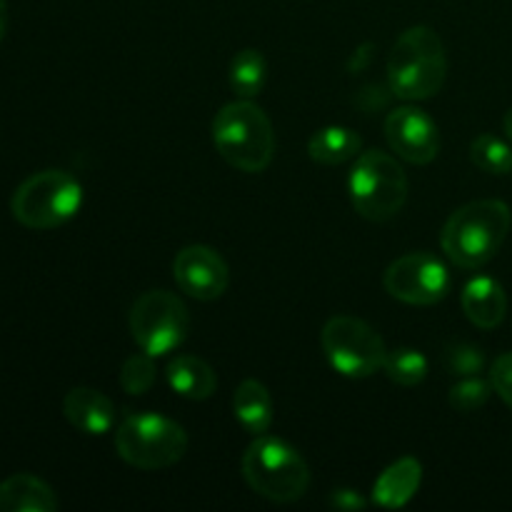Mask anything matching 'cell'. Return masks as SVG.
I'll use <instances>...</instances> for the list:
<instances>
[{
	"mask_svg": "<svg viewBox=\"0 0 512 512\" xmlns=\"http://www.w3.org/2000/svg\"><path fill=\"white\" fill-rule=\"evenodd\" d=\"M130 335L153 358L168 355L185 343L190 315L183 300L170 290H148L130 308Z\"/></svg>",
	"mask_w": 512,
	"mask_h": 512,
	"instance_id": "obj_9",
	"label": "cell"
},
{
	"mask_svg": "<svg viewBox=\"0 0 512 512\" xmlns=\"http://www.w3.org/2000/svg\"><path fill=\"white\" fill-rule=\"evenodd\" d=\"M330 503L340 510H363L365 505H368L363 498H360V493H355V490H335Z\"/></svg>",
	"mask_w": 512,
	"mask_h": 512,
	"instance_id": "obj_27",
	"label": "cell"
},
{
	"mask_svg": "<svg viewBox=\"0 0 512 512\" xmlns=\"http://www.w3.org/2000/svg\"><path fill=\"white\" fill-rule=\"evenodd\" d=\"M383 370L395 385L415 388V385H420L425 378H428L430 365H428V358H425L420 350L395 348V350H388V355H385Z\"/></svg>",
	"mask_w": 512,
	"mask_h": 512,
	"instance_id": "obj_21",
	"label": "cell"
},
{
	"mask_svg": "<svg viewBox=\"0 0 512 512\" xmlns=\"http://www.w3.org/2000/svg\"><path fill=\"white\" fill-rule=\"evenodd\" d=\"M58 495L38 475L18 473L0 483V512H55Z\"/></svg>",
	"mask_w": 512,
	"mask_h": 512,
	"instance_id": "obj_16",
	"label": "cell"
},
{
	"mask_svg": "<svg viewBox=\"0 0 512 512\" xmlns=\"http://www.w3.org/2000/svg\"><path fill=\"white\" fill-rule=\"evenodd\" d=\"M173 278L185 295L195 300H218L230 285L228 263L208 245H188L173 260Z\"/></svg>",
	"mask_w": 512,
	"mask_h": 512,
	"instance_id": "obj_12",
	"label": "cell"
},
{
	"mask_svg": "<svg viewBox=\"0 0 512 512\" xmlns=\"http://www.w3.org/2000/svg\"><path fill=\"white\" fill-rule=\"evenodd\" d=\"M153 355L140 350L133 353L120 368V388L128 395H145L155 385L158 378V370H155Z\"/></svg>",
	"mask_w": 512,
	"mask_h": 512,
	"instance_id": "obj_23",
	"label": "cell"
},
{
	"mask_svg": "<svg viewBox=\"0 0 512 512\" xmlns=\"http://www.w3.org/2000/svg\"><path fill=\"white\" fill-rule=\"evenodd\" d=\"M348 188L360 218L385 223L393 220L408 200V175L398 158L383 150H368L355 158Z\"/></svg>",
	"mask_w": 512,
	"mask_h": 512,
	"instance_id": "obj_6",
	"label": "cell"
},
{
	"mask_svg": "<svg viewBox=\"0 0 512 512\" xmlns=\"http://www.w3.org/2000/svg\"><path fill=\"white\" fill-rule=\"evenodd\" d=\"M240 465L245 483L270 503H295L310 488V468L303 455L273 435H255Z\"/></svg>",
	"mask_w": 512,
	"mask_h": 512,
	"instance_id": "obj_4",
	"label": "cell"
},
{
	"mask_svg": "<svg viewBox=\"0 0 512 512\" xmlns=\"http://www.w3.org/2000/svg\"><path fill=\"white\" fill-rule=\"evenodd\" d=\"M490 395H493V383L483 380L480 375H470V378H463L450 388L448 400L450 408L458 410V413H473L488 403Z\"/></svg>",
	"mask_w": 512,
	"mask_h": 512,
	"instance_id": "obj_24",
	"label": "cell"
},
{
	"mask_svg": "<svg viewBox=\"0 0 512 512\" xmlns=\"http://www.w3.org/2000/svg\"><path fill=\"white\" fill-rule=\"evenodd\" d=\"M213 143L220 158L240 173H263L273 163L275 130L268 113L253 100L223 105L213 120Z\"/></svg>",
	"mask_w": 512,
	"mask_h": 512,
	"instance_id": "obj_3",
	"label": "cell"
},
{
	"mask_svg": "<svg viewBox=\"0 0 512 512\" xmlns=\"http://www.w3.org/2000/svg\"><path fill=\"white\" fill-rule=\"evenodd\" d=\"M463 313L475 328L493 330L503 323L505 313H508V295H505L503 285L498 280L488 278V275H478L470 280L463 288Z\"/></svg>",
	"mask_w": 512,
	"mask_h": 512,
	"instance_id": "obj_14",
	"label": "cell"
},
{
	"mask_svg": "<svg viewBox=\"0 0 512 512\" xmlns=\"http://www.w3.org/2000/svg\"><path fill=\"white\" fill-rule=\"evenodd\" d=\"M490 383L493 390L505 400V405L512 410V353H503L490 368Z\"/></svg>",
	"mask_w": 512,
	"mask_h": 512,
	"instance_id": "obj_26",
	"label": "cell"
},
{
	"mask_svg": "<svg viewBox=\"0 0 512 512\" xmlns=\"http://www.w3.org/2000/svg\"><path fill=\"white\" fill-rule=\"evenodd\" d=\"M83 205V185L65 170H40L15 188L10 213L28 230H53L75 218Z\"/></svg>",
	"mask_w": 512,
	"mask_h": 512,
	"instance_id": "obj_5",
	"label": "cell"
},
{
	"mask_svg": "<svg viewBox=\"0 0 512 512\" xmlns=\"http://www.w3.org/2000/svg\"><path fill=\"white\" fill-rule=\"evenodd\" d=\"M383 285L390 298L405 305H435L448 295V265L433 253H405L388 265Z\"/></svg>",
	"mask_w": 512,
	"mask_h": 512,
	"instance_id": "obj_10",
	"label": "cell"
},
{
	"mask_svg": "<svg viewBox=\"0 0 512 512\" xmlns=\"http://www.w3.org/2000/svg\"><path fill=\"white\" fill-rule=\"evenodd\" d=\"M448 78V55L440 35L428 25H413L395 40L388 55L390 93L400 100H428Z\"/></svg>",
	"mask_w": 512,
	"mask_h": 512,
	"instance_id": "obj_2",
	"label": "cell"
},
{
	"mask_svg": "<svg viewBox=\"0 0 512 512\" xmlns=\"http://www.w3.org/2000/svg\"><path fill=\"white\" fill-rule=\"evenodd\" d=\"M445 370L455 378H470V375H480L485 368L483 350L475 348L470 343H453L445 348L443 355Z\"/></svg>",
	"mask_w": 512,
	"mask_h": 512,
	"instance_id": "obj_25",
	"label": "cell"
},
{
	"mask_svg": "<svg viewBox=\"0 0 512 512\" xmlns=\"http://www.w3.org/2000/svg\"><path fill=\"white\" fill-rule=\"evenodd\" d=\"M63 415L85 435H105L115 428L118 410L113 400L95 388H73L63 398Z\"/></svg>",
	"mask_w": 512,
	"mask_h": 512,
	"instance_id": "obj_13",
	"label": "cell"
},
{
	"mask_svg": "<svg viewBox=\"0 0 512 512\" xmlns=\"http://www.w3.org/2000/svg\"><path fill=\"white\" fill-rule=\"evenodd\" d=\"M235 420L243 425L245 433L263 435L273 425V398L260 380H243L233 393Z\"/></svg>",
	"mask_w": 512,
	"mask_h": 512,
	"instance_id": "obj_18",
	"label": "cell"
},
{
	"mask_svg": "<svg viewBox=\"0 0 512 512\" xmlns=\"http://www.w3.org/2000/svg\"><path fill=\"white\" fill-rule=\"evenodd\" d=\"M363 140L355 130L343 128V125H328L313 133L308 140V155L320 165H340L358 158Z\"/></svg>",
	"mask_w": 512,
	"mask_h": 512,
	"instance_id": "obj_19",
	"label": "cell"
},
{
	"mask_svg": "<svg viewBox=\"0 0 512 512\" xmlns=\"http://www.w3.org/2000/svg\"><path fill=\"white\" fill-rule=\"evenodd\" d=\"M470 160L478 165L483 173L490 175H505L512 170V148L498 135H478L470 143Z\"/></svg>",
	"mask_w": 512,
	"mask_h": 512,
	"instance_id": "obj_22",
	"label": "cell"
},
{
	"mask_svg": "<svg viewBox=\"0 0 512 512\" xmlns=\"http://www.w3.org/2000/svg\"><path fill=\"white\" fill-rule=\"evenodd\" d=\"M168 385L185 400H208L218 388V375L198 355H178L168 363Z\"/></svg>",
	"mask_w": 512,
	"mask_h": 512,
	"instance_id": "obj_17",
	"label": "cell"
},
{
	"mask_svg": "<svg viewBox=\"0 0 512 512\" xmlns=\"http://www.w3.org/2000/svg\"><path fill=\"white\" fill-rule=\"evenodd\" d=\"M115 450L138 470H163L188 453V433L160 413H133L115 428Z\"/></svg>",
	"mask_w": 512,
	"mask_h": 512,
	"instance_id": "obj_7",
	"label": "cell"
},
{
	"mask_svg": "<svg viewBox=\"0 0 512 512\" xmlns=\"http://www.w3.org/2000/svg\"><path fill=\"white\" fill-rule=\"evenodd\" d=\"M385 138L400 160L428 165L440 153V130L425 110L403 105L385 118Z\"/></svg>",
	"mask_w": 512,
	"mask_h": 512,
	"instance_id": "obj_11",
	"label": "cell"
},
{
	"mask_svg": "<svg viewBox=\"0 0 512 512\" xmlns=\"http://www.w3.org/2000/svg\"><path fill=\"white\" fill-rule=\"evenodd\" d=\"M265 78H268V63L260 50H240L230 63V88L238 98H255L263 90Z\"/></svg>",
	"mask_w": 512,
	"mask_h": 512,
	"instance_id": "obj_20",
	"label": "cell"
},
{
	"mask_svg": "<svg viewBox=\"0 0 512 512\" xmlns=\"http://www.w3.org/2000/svg\"><path fill=\"white\" fill-rule=\"evenodd\" d=\"M512 213L503 200H473L455 210L443 225L440 245L453 265L478 270L503 248L510 233Z\"/></svg>",
	"mask_w": 512,
	"mask_h": 512,
	"instance_id": "obj_1",
	"label": "cell"
},
{
	"mask_svg": "<svg viewBox=\"0 0 512 512\" xmlns=\"http://www.w3.org/2000/svg\"><path fill=\"white\" fill-rule=\"evenodd\" d=\"M320 343L333 370L353 380L373 378L378 370H383L388 355L378 330L355 315L330 318L320 335Z\"/></svg>",
	"mask_w": 512,
	"mask_h": 512,
	"instance_id": "obj_8",
	"label": "cell"
},
{
	"mask_svg": "<svg viewBox=\"0 0 512 512\" xmlns=\"http://www.w3.org/2000/svg\"><path fill=\"white\" fill-rule=\"evenodd\" d=\"M423 483V465L415 458H400L383 470L373 485V503L385 510L405 508L418 495Z\"/></svg>",
	"mask_w": 512,
	"mask_h": 512,
	"instance_id": "obj_15",
	"label": "cell"
},
{
	"mask_svg": "<svg viewBox=\"0 0 512 512\" xmlns=\"http://www.w3.org/2000/svg\"><path fill=\"white\" fill-rule=\"evenodd\" d=\"M503 128H505V135H508L510 143H512V108L508 110V113H505V118H503Z\"/></svg>",
	"mask_w": 512,
	"mask_h": 512,
	"instance_id": "obj_29",
	"label": "cell"
},
{
	"mask_svg": "<svg viewBox=\"0 0 512 512\" xmlns=\"http://www.w3.org/2000/svg\"><path fill=\"white\" fill-rule=\"evenodd\" d=\"M5 30H8V0H0V40L5 38Z\"/></svg>",
	"mask_w": 512,
	"mask_h": 512,
	"instance_id": "obj_28",
	"label": "cell"
}]
</instances>
